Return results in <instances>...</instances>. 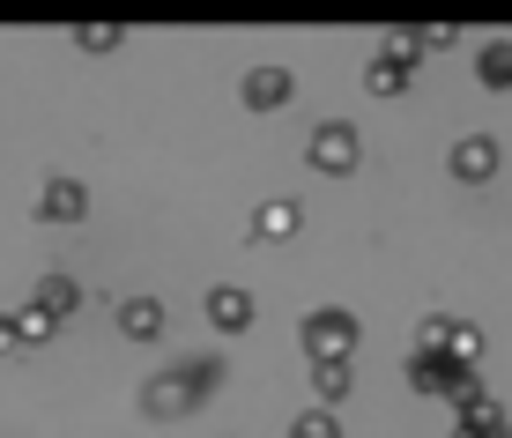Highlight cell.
Returning <instances> with one entry per match:
<instances>
[{
	"label": "cell",
	"instance_id": "cell-1",
	"mask_svg": "<svg viewBox=\"0 0 512 438\" xmlns=\"http://www.w3.org/2000/svg\"><path fill=\"white\" fill-rule=\"evenodd\" d=\"M312 164L320 171H349V134H320V142H312Z\"/></svg>",
	"mask_w": 512,
	"mask_h": 438
},
{
	"label": "cell",
	"instance_id": "cell-2",
	"mask_svg": "<svg viewBox=\"0 0 512 438\" xmlns=\"http://www.w3.org/2000/svg\"><path fill=\"white\" fill-rule=\"evenodd\" d=\"M45 208H52V216L67 223V216H75V208H82V194H75V186H52V194H45Z\"/></svg>",
	"mask_w": 512,
	"mask_h": 438
},
{
	"label": "cell",
	"instance_id": "cell-3",
	"mask_svg": "<svg viewBox=\"0 0 512 438\" xmlns=\"http://www.w3.org/2000/svg\"><path fill=\"white\" fill-rule=\"evenodd\" d=\"M149 327H164V312L156 305H127V335H149Z\"/></svg>",
	"mask_w": 512,
	"mask_h": 438
},
{
	"label": "cell",
	"instance_id": "cell-4",
	"mask_svg": "<svg viewBox=\"0 0 512 438\" xmlns=\"http://www.w3.org/2000/svg\"><path fill=\"white\" fill-rule=\"evenodd\" d=\"M282 90H290L282 75H253V104H282Z\"/></svg>",
	"mask_w": 512,
	"mask_h": 438
}]
</instances>
